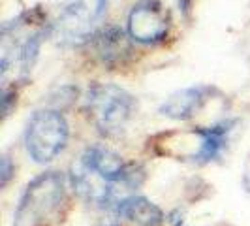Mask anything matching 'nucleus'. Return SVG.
Instances as JSON below:
<instances>
[{
    "mask_svg": "<svg viewBox=\"0 0 250 226\" xmlns=\"http://www.w3.org/2000/svg\"><path fill=\"white\" fill-rule=\"evenodd\" d=\"M145 172L136 164H126L115 151L94 145L85 149L74 166V190L90 203L115 207L143 183Z\"/></svg>",
    "mask_w": 250,
    "mask_h": 226,
    "instance_id": "obj_1",
    "label": "nucleus"
},
{
    "mask_svg": "<svg viewBox=\"0 0 250 226\" xmlns=\"http://www.w3.org/2000/svg\"><path fill=\"white\" fill-rule=\"evenodd\" d=\"M38 12L21 13L12 23L2 26V57H0V75L2 83L6 85L8 79L13 77L17 81H25L30 75L42 44L47 36H51V26L38 25L30 32V25L38 23Z\"/></svg>",
    "mask_w": 250,
    "mask_h": 226,
    "instance_id": "obj_2",
    "label": "nucleus"
},
{
    "mask_svg": "<svg viewBox=\"0 0 250 226\" xmlns=\"http://www.w3.org/2000/svg\"><path fill=\"white\" fill-rule=\"evenodd\" d=\"M107 0H68L51 23V38L62 47H81L102 28Z\"/></svg>",
    "mask_w": 250,
    "mask_h": 226,
    "instance_id": "obj_3",
    "label": "nucleus"
},
{
    "mask_svg": "<svg viewBox=\"0 0 250 226\" xmlns=\"http://www.w3.org/2000/svg\"><path fill=\"white\" fill-rule=\"evenodd\" d=\"M66 198V177L61 172H45L34 177L19 200L13 226H43L59 213Z\"/></svg>",
    "mask_w": 250,
    "mask_h": 226,
    "instance_id": "obj_4",
    "label": "nucleus"
},
{
    "mask_svg": "<svg viewBox=\"0 0 250 226\" xmlns=\"http://www.w3.org/2000/svg\"><path fill=\"white\" fill-rule=\"evenodd\" d=\"M134 108V96L111 83H92L85 96V112L104 136H117L123 132Z\"/></svg>",
    "mask_w": 250,
    "mask_h": 226,
    "instance_id": "obj_5",
    "label": "nucleus"
},
{
    "mask_svg": "<svg viewBox=\"0 0 250 226\" xmlns=\"http://www.w3.org/2000/svg\"><path fill=\"white\" fill-rule=\"evenodd\" d=\"M68 136L70 128L59 110H38L26 125V151L34 162L47 164L64 151Z\"/></svg>",
    "mask_w": 250,
    "mask_h": 226,
    "instance_id": "obj_6",
    "label": "nucleus"
},
{
    "mask_svg": "<svg viewBox=\"0 0 250 226\" xmlns=\"http://www.w3.org/2000/svg\"><path fill=\"white\" fill-rule=\"evenodd\" d=\"M169 32V13L158 0H141L128 15V34L134 42L152 45Z\"/></svg>",
    "mask_w": 250,
    "mask_h": 226,
    "instance_id": "obj_7",
    "label": "nucleus"
},
{
    "mask_svg": "<svg viewBox=\"0 0 250 226\" xmlns=\"http://www.w3.org/2000/svg\"><path fill=\"white\" fill-rule=\"evenodd\" d=\"M132 38L130 34L123 30L121 26L109 25L102 26L96 32V36L92 38V45L94 53L100 59V63L105 68H119L125 66L126 61L132 57Z\"/></svg>",
    "mask_w": 250,
    "mask_h": 226,
    "instance_id": "obj_8",
    "label": "nucleus"
},
{
    "mask_svg": "<svg viewBox=\"0 0 250 226\" xmlns=\"http://www.w3.org/2000/svg\"><path fill=\"white\" fill-rule=\"evenodd\" d=\"M209 92L211 89L207 87H188L177 90L160 106V113L175 121H187L205 106V102L209 100Z\"/></svg>",
    "mask_w": 250,
    "mask_h": 226,
    "instance_id": "obj_9",
    "label": "nucleus"
},
{
    "mask_svg": "<svg viewBox=\"0 0 250 226\" xmlns=\"http://www.w3.org/2000/svg\"><path fill=\"white\" fill-rule=\"evenodd\" d=\"M113 211L117 217L130 221L136 226H160L164 223L162 209L150 200L136 194L123 198L113 207Z\"/></svg>",
    "mask_w": 250,
    "mask_h": 226,
    "instance_id": "obj_10",
    "label": "nucleus"
},
{
    "mask_svg": "<svg viewBox=\"0 0 250 226\" xmlns=\"http://www.w3.org/2000/svg\"><path fill=\"white\" fill-rule=\"evenodd\" d=\"M13 170H15V166H13L12 158L8 155H4L2 157V166H0V187L2 188L10 183V179L13 176Z\"/></svg>",
    "mask_w": 250,
    "mask_h": 226,
    "instance_id": "obj_11",
    "label": "nucleus"
},
{
    "mask_svg": "<svg viewBox=\"0 0 250 226\" xmlns=\"http://www.w3.org/2000/svg\"><path fill=\"white\" fill-rule=\"evenodd\" d=\"M12 104H15V90L4 87L2 89V115L8 117L12 112Z\"/></svg>",
    "mask_w": 250,
    "mask_h": 226,
    "instance_id": "obj_12",
    "label": "nucleus"
},
{
    "mask_svg": "<svg viewBox=\"0 0 250 226\" xmlns=\"http://www.w3.org/2000/svg\"><path fill=\"white\" fill-rule=\"evenodd\" d=\"M177 2H179V8H181V12L187 13V15H188V12H190V8H192V2H194V0H177Z\"/></svg>",
    "mask_w": 250,
    "mask_h": 226,
    "instance_id": "obj_13",
    "label": "nucleus"
}]
</instances>
